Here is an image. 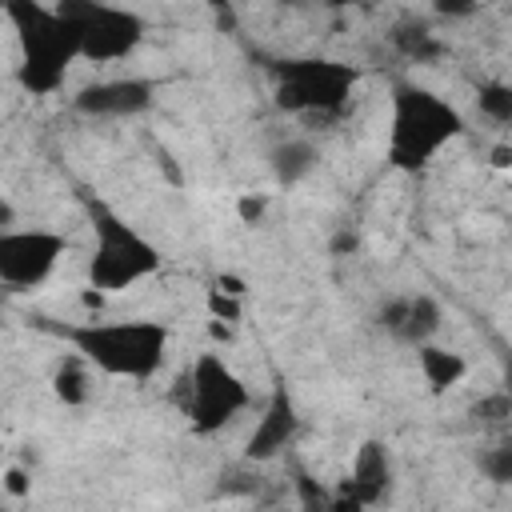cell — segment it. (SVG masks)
I'll return each instance as SVG.
<instances>
[{"mask_svg": "<svg viewBox=\"0 0 512 512\" xmlns=\"http://www.w3.org/2000/svg\"><path fill=\"white\" fill-rule=\"evenodd\" d=\"M8 20L16 24V36L24 44V64H20V84L36 96H48L60 88L64 68L72 56H80V28L36 0H4Z\"/></svg>", "mask_w": 512, "mask_h": 512, "instance_id": "6da1fadb", "label": "cell"}, {"mask_svg": "<svg viewBox=\"0 0 512 512\" xmlns=\"http://www.w3.org/2000/svg\"><path fill=\"white\" fill-rule=\"evenodd\" d=\"M40 328L60 332L64 340L76 344V352L84 360H92L96 368L112 372V376H132V380H148L160 360H164V344L168 332L152 320H128V324H80V328H64V324H48L40 320Z\"/></svg>", "mask_w": 512, "mask_h": 512, "instance_id": "7a4b0ae2", "label": "cell"}, {"mask_svg": "<svg viewBox=\"0 0 512 512\" xmlns=\"http://www.w3.org/2000/svg\"><path fill=\"white\" fill-rule=\"evenodd\" d=\"M460 112L436 92L416 84H396L392 92V144L388 160L396 168H424L452 136H460Z\"/></svg>", "mask_w": 512, "mask_h": 512, "instance_id": "3957f363", "label": "cell"}, {"mask_svg": "<svg viewBox=\"0 0 512 512\" xmlns=\"http://www.w3.org/2000/svg\"><path fill=\"white\" fill-rule=\"evenodd\" d=\"M92 228H96V252L88 264L92 288L116 292V288H128L160 268L156 248L144 236H136L128 224H120L104 204H92Z\"/></svg>", "mask_w": 512, "mask_h": 512, "instance_id": "277c9868", "label": "cell"}, {"mask_svg": "<svg viewBox=\"0 0 512 512\" xmlns=\"http://www.w3.org/2000/svg\"><path fill=\"white\" fill-rule=\"evenodd\" d=\"M356 72L336 60H284L276 64V104L284 112H340Z\"/></svg>", "mask_w": 512, "mask_h": 512, "instance_id": "5b68a950", "label": "cell"}, {"mask_svg": "<svg viewBox=\"0 0 512 512\" xmlns=\"http://www.w3.org/2000/svg\"><path fill=\"white\" fill-rule=\"evenodd\" d=\"M56 12H64L80 28V56L96 64L128 56L144 36V20L136 12L108 8L96 0H56Z\"/></svg>", "mask_w": 512, "mask_h": 512, "instance_id": "8992f818", "label": "cell"}, {"mask_svg": "<svg viewBox=\"0 0 512 512\" xmlns=\"http://www.w3.org/2000/svg\"><path fill=\"white\" fill-rule=\"evenodd\" d=\"M248 404V388L240 384V376L232 368H224L220 356H200L196 368L188 372V416L196 432H216L224 428L240 408Z\"/></svg>", "mask_w": 512, "mask_h": 512, "instance_id": "52a82bcc", "label": "cell"}, {"mask_svg": "<svg viewBox=\"0 0 512 512\" xmlns=\"http://www.w3.org/2000/svg\"><path fill=\"white\" fill-rule=\"evenodd\" d=\"M64 252L56 232H0V280L12 292L40 284Z\"/></svg>", "mask_w": 512, "mask_h": 512, "instance_id": "ba28073f", "label": "cell"}, {"mask_svg": "<svg viewBox=\"0 0 512 512\" xmlns=\"http://www.w3.org/2000/svg\"><path fill=\"white\" fill-rule=\"evenodd\" d=\"M152 104V84L148 80H104L88 84L76 96V108L88 116H132Z\"/></svg>", "mask_w": 512, "mask_h": 512, "instance_id": "9c48e42d", "label": "cell"}, {"mask_svg": "<svg viewBox=\"0 0 512 512\" xmlns=\"http://www.w3.org/2000/svg\"><path fill=\"white\" fill-rule=\"evenodd\" d=\"M296 436V408H292V396H288V388H276L272 392V404H268V412L260 416V424H256V432L248 436V460H268V456H276L280 448H288V440Z\"/></svg>", "mask_w": 512, "mask_h": 512, "instance_id": "30bf717a", "label": "cell"}, {"mask_svg": "<svg viewBox=\"0 0 512 512\" xmlns=\"http://www.w3.org/2000/svg\"><path fill=\"white\" fill-rule=\"evenodd\" d=\"M392 484V464H388V452L384 444L376 440H364L360 452H356V464H352V476L344 480V492L364 508V504H380L384 492Z\"/></svg>", "mask_w": 512, "mask_h": 512, "instance_id": "8fae6325", "label": "cell"}, {"mask_svg": "<svg viewBox=\"0 0 512 512\" xmlns=\"http://www.w3.org/2000/svg\"><path fill=\"white\" fill-rule=\"evenodd\" d=\"M392 44H396L400 56H408V60H416V64H432V60L444 56V44L432 36V28H428L424 20H400V24L392 28Z\"/></svg>", "mask_w": 512, "mask_h": 512, "instance_id": "7c38bea8", "label": "cell"}, {"mask_svg": "<svg viewBox=\"0 0 512 512\" xmlns=\"http://www.w3.org/2000/svg\"><path fill=\"white\" fill-rule=\"evenodd\" d=\"M316 168V148L308 140H284L272 148V172L280 184H300Z\"/></svg>", "mask_w": 512, "mask_h": 512, "instance_id": "4fadbf2b", "label": "cell"}, {"mask_svg": "<svg viewBox=\"0 0 512 512\" xmlns=\"http://www.w3.org/2000/svg\"><path fill=\"white\" fill-rule=\"evenodd\" d=\"M420 368H424V380L432 384V392H448L464 376V360L436 344H420Z\"/></svg>", "mask_w": 512, "mask_h": 512, "instance_id": "5bb4252c", "label": "cell"}, {"mask_svg": "<svg viewBox=\"0 0 512 512\" xmlns=\"http://www.w3.org/2000/svg\"><path fill=\"white\" fill-rule=\"evenodd\" d=\"M440 328V304L432 296H408V316L400 324V340L408 344H428V336Z\"/></svg>", "mask_w": 512, "mask_h": 512, "instance_id": "9a60e30c", "label": "cell"}, {"mask_svg": "<svg viewBox=\"0 0 512 512\" xmlns=\"http://www.w3.org/2000/svg\"><path fill=\"white\" fill-rule=\"evenodd\" d=\"M52 388H56V396H60L64 404H84V400H88V372H84V364H80L76 356H68V360L56 368Z\"/></svg>", "mask_w": 512, "mask_h": 512, "instance_id": "2e32d148", "label": "cell"}, {"mask_svg": "<svg viewBox=\"0 0 512 512\" xmlns=\"http://www.w3.org/2000/svg\"><path fill=\"white\" fill-rule=\"evenodd\" d=\"M476 104L488 120L496 124H512V84H480Z\"/></svg>", "mask_w": 512, "mask_h": 512, "instance_id": "e0dca14e", "label": "cell"}, {"mask_svg": "<svg viewBox=\"0 0 512 512\" xmlns=\"http://www.w3.org/2000/svg\"><path fill=\"white\" fill-rule=\"evenodd\" d=\"M480 472L496 484H512V444H500V448H488L480 456Z\"/></svg>", "mask_w": 512, "mask_h": 512, "instance_id": "ac0fdd59", "label": "cell"}, {"mask_svg": "<svg viewBox=\"0 0 512 512\" xmlns=\"http://www.w3.org/2000/svg\"><path fill=\"white\" fill-rule=\"evenodd\" d=\"M472 416H476L480 424H504V420L512 416V396H508V392L484 396V400H476V404H472Z\"/></svg>", "mask_w": 512, "mask_h": 512, "instance_id": "d6986e66", "label": "cell"}, {"mask_svg": "<svg viewBox=\"0 0 512 512\" xmlns=\"http://www.w3.org/2000/svg\"><path fill=\"white\" fill-rule=\"evenodd\" d=\"M296 492H300V504H304V508H312V512L332 508V496H328L324 488H316V480H312V476H304V472H296Z\"/></svg>", "mask_w": 512, "mask_h": 512, "instance_id": "ffe728a7", "label": "cell"}, {"mask_svg": "<svg viewBox=\"0 0 512 512\" xmlns=\"http://www.w3.org/2000/svg\"><path fill=\"white\" fill-rule=\"evenodd\" d=\"M208 312H212L216 320H240V304H236V296L224 292V288H212V292H208Z\"/></svg>", "mask_w": 512, "mask_h": 512, "instance_id": "44dd1931", "label": "cell"}, {"mask_svg": "<svg viewBox=\"0 0 512 512\" xmlns=\"http://www.w3.org/2000/svg\"><path fill=\"white\" fill-rule=\"evenodd\" d=\"M432 8L444 16V20H464L476 12V0H432Z\"/></svg>", "mask_w": 512, "mask_h": 512, "instance_id": "7402d4cb", "label": "cell"}, {"mask_svg": "<svg viewBox=\"0 0 512 512\" xmlns=\"http://www.w3.org/2000/svg\"><path fill=\"white\" fill-rule=\"evenodd\" d=\"M264 208H268V200H264V196H252V192L240 196V204H236V212H240L244 224H256V220L264 216Z\"/></svg>", "mask_w": 512, "mask_h": 512, "instance_id": "603a6c76", "label": "cell"}, {"mask_svg": "<svg viewBox=\"0 0 512 512\" xmlns=\"http://www.w3.org/2000/svg\"><path fill=\"white\" fill-rule=\"evenodd\" d=\"M404 316H408V300H392V304H384V308H380V324H384L388 332H400Z\"/></svg>", "mask_w": 512, "mask_h": 512, "instance_id": "cb8c5ba5", "label": "cell"}, {"mask_svg": "<svg viewBox=\"0 0 512 512\" xmlns=\"http://www.w3.org/2000/svg\"><path fill=\"white\" fill-rule=\"evenodd\" d=\"M4 488H8L12 496H24V492H28V480H24V472H20V468H8V472H4Z\"/></svg>", "mask_w": 512, "mask_h": 512, "instance_id": "d4e9b609", "label": "cell"}, {"mask_svg": "<svg viewBox=\"0 0 512 512\" xmlns=\"http://www.w3.org/2000/svg\"><path fill=\"white\" fill-rule=\"evenodd\" d=\"M356 244H360L356 232H340V236L332 240V252H336V256H348V252H356Z\"/></svg>", "mask_w": 512, "mask_h": 512, "instance_id": "484cf974", "label": "cell"}, {"mask_svg": "<svg viewBox=\"0 0 512 512\" xmlns=\"http://www.w3.org/2000/svg\"><path fill=\"white\" fill-rule=\"evenodd\" d=\"M212 8H216V16H220V24L224 28H232L236 24V16H232V0H208Z\"/></svg>", "mask_w": 512, "mask_h": 512, "instance_id": "4316f807", "label": "cell"}, {"mask_svg": "<svg viewBox=\"0 0 512 512\" xmlns=\"http://www.w3.org/2000/svg\"><path fill=\"white\" fill-rule=\"evenodd\" d=\"M492 164H496V168H512V144L492 148Z\"/></svg>", "mask_w": 512, "mask_h": 512, "instance_id": "83f0119b", "label": "cell"}, {"mask_svg": "<svg viewBox=\"0 0 512 512\" xmlns=\"http://www.w3.org/2000/svg\"><path fill=\"white\" fill-rule=\"evenodd\" d=\"M156 160L164 164V172H168V180H172V184H180V172H176V164H172V156H168L164 148H156Z\"/></svg>", "mask_w": 512, "mask_h": 512, "instance_id": "f1b7e54d", "label": "cell"}, {"mask_svg": "<svg viewBox=\"0 0 512 512\" xmlns=\"http://www.w3.org/2000/svg\"><path fill=\"white\" fill-rule=\"evenodd\" d=\"M216 288H224V292L240 296V292H244V280H240V276H220V280H216Z\"/></svg>", "mask_w": 512, "mask_h": 512, "instance_id": "f546056e", "label": "cell"}, {"mask_svg": "<svg viewBox=\"0 0 512 512\" xmlns=\"http://www.w3.org/2000/svg\"><path fill=\"white\" fill-rule=\"evenodd\" d=\"M504 392L512 396V352H504Z\"/></svg>", "mask_w": 512, "mask_h": 512, "instance_id": "4dcf8cb0", "label": "cell"}, {"mask_svg": "<svg viewBox=\"0 0 512 512\" xmlns=\"http://www.w3.org/2000/svg\"><path fill=\"white\" fill-rule=\"evenodd\" d=\"M80 300H84V304H88V308H100V300H104V296H100V292H84V296H80Z\"/></svg>", "mask_w": 512, "mask_h": 512, "instance_id": "1f68e13d", "label": "cell"}, {"mask_svg": "<svg viewBox=\"0 0 512 512\" xmlns=\"http://www.w3.org/2000/svg\"><path fill=\"white\" fill-rule=\"evenodd\" d=\"M212 336H216V340H228L232 332H228V324H220V320H216V324H212Z\"/></svg>", "mask_w": 512, "mask_h": 512, "instance_id": "d6a6232c", "label": "cell"}, {"mask_svg": "<svg viewBox=\"0 0 512 512\" xmlns=\"http://www.w3.org/2000/svg\"><path fill=\"white\" fill-rule=\"evenodd\" d=\"M284 4H296V0H284ZM328 4H348V0H328Z\"/></svg>", "mask_w": 512, "mask_h": 512, "instance_id": "836d02e7", "label": "cell"}]
</instances>
